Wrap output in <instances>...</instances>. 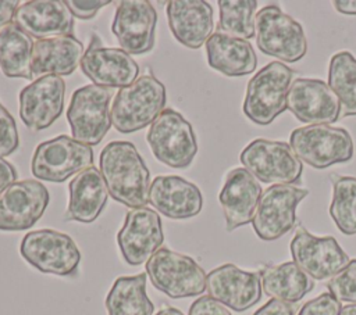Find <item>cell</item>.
Here are the masks:
<instances>
[{
    "mask_svg": "<svg viewBox=\"0 0 356 315\" xmlns=\"http://www.w3.org/2000/svg\"><path fill=\"white\" fill-rule=\"evenodd\" d=\"M99 168L108 194L115 201L131 208L149 203L150 172L131 142L115 140L106 144L99 157Z\"/></svg>",
    "mask_w": 356,
    "mask_h": 315,
    "instance_id": "obj_1",
    "label": "cell"
},
{
    "mask_svg": "<svg viewBox=\"0 0 356 315\" xmlns=\"http://www.w3.org/2000/svg\"><path fill=\"white\" fill-rule=\"evenodd\" d=\"M165 87L152 74L136 78L120 89L110 108L111 125L120 133H132L152 125L164 111Z\"/></svg>",
    "mask_w": 356,
    "mask_h": 315,
    "instance_id": "obj_2",
    "label": "cell"
},
{
    "mask_svg": "<svg viewBox=\"0 0 356 315\" xmlns=\"http://www.w3.org/2000/svg\"><path fill=\"white\" fill-rule=\"evenodd\" d=\"M293 71L280 61H271L248 82L242 111L253 124L268 125L286 110V94Z\"/></svg>",
    "mask_w": 356,
    "mask_h": 315,
    "instance_id": "obj_3",
    "label": "cell"
},
{
    "mask_svg": "<svg viewBox=\"0 0 356 315\" xmlns=\"http://www.w3.org/2000/svg\"><path fill=\"white\" fill-rule=\"evenodd\" d=\"M295 155L316 169L352 160L355 146L349 132L339 126L309 125L296 128L289 137Z\"/></svg>",
    "mask_w": 356,
    "mask_h": 315,
    "instance_id": "obj_4",
    "label": "cell"
},
{
    "mask_svg": "<svg viewBox=\"0 0 356 315\" xmlns=\"http://www.w3.org/2000/svg\"><path fill=\"white\" fill-rule=\"evenodd\" d=\"M254 35L263 54L285 62H296L306 56L303 26L275 4H268L256 14Z\"/></svg>",
    "mask_w": 356,
    "mask_h": 315,
    "instance_id": "obj_5",
    "label": "cell"
},
{
    "mask_svg": "<svg viewBox=\"0 0 356 315\" xmlns=\"http://www.w3.org/2000/svg\"><path fill=\"white\" fill-rule=\"evenodd\" d=\"M146 275L159 291L171 298L195 297L206 290L203 268L193 258L165 247L146 261Z\"/></svg>",
    "mask_w": 356,
    "mask_h": 315,
    "instance_id": "obj_6",
    "label": "cell"
},
{
    "mask_svg": "<svg viewBox=\"0 0 356 315\" xmlns=\"http://www.w3.org/2000/svg\"><path fill=\"white\" fill-rule=\"evenodd\" d=\"M146 140L153 155L171 168L189 167L197 153V142L192 125L172 108H164L152 122Z\"/></svg>",
    "mask_w": 356,
    "mask_h": 315,
    "instance_id": "obj_7",
    "label": "cell"
},
{
    "mask_svg": "<svg viewBox=\"0 0 356 315\" xmlns=\"http://www.w3.org/2000/svg\"><path fill=\"white\" fill-rule=\"evenodd\" d=\"M19 253L38 271L57 276L75 275L81 262V251L72 237L53 229L28 232L21 240Z\"/></svg>",
    "mask_w": 356,
    "mask_h": 315,
    "instance_id": "obj_8",
    "label": "cell"
},
{
    "mask_svg": "<svg viewBox=\"0 0 356 315\" xmlns=\"http://www.w3.org/2000/svg\"><path fill=\"white\" fill-rule=\"evenodd\" d=\"M113 89L86 85L74 92L67 110L72 137L83 144L96 146L111 126L110 101Z\"/></svg>",
    "mask_w": 356,
    "mask_h": 315,
    "instance_id": "obj_9",
    "label": "cell"
},
{
    "mask_svg": "<svg viewBox=\"0 0 356 315\" xmlns=\"http://www.w3.org/2000/svg\"><path fill=\"white\" fill-rule=\"evenodd\" d=\"M92 164L93 150L90 146L61 135L36 146L31 161V171L39 180L61 183L92 167Z\"/></svg>",
    "mask_w": 356,
    "mask_h": 315,
    "instance_id": "obj_10",
    "label": "cell"
},
{
    "mask_svg": "<svg viewBox=\"0 0 356 315\" xmlns=\"http://www.w3.org/2000/svg\"><path fill=\"white\" fill-rule=\"evenodd\" d=\"M239 160L257 180L271 185H292L300 180L303 164L289 143L254 139L241 153Z\"/></svg>",
    "mask_w": 356,
    "mask_h": 315,
    "instance_id": "obj_11",
    "label": "cell"
},
{
    "mask_svg": "<svg viewBox=\"0 0 356 315\" xmlns=\"http://www.w3.org/2000/svg\"><path fill=\"white\" fill-rule=\"evenodd\" d=\"M309 194L306 189L292 185H271L260 196L252 225L264 241L286 235L296 222V207Z\"/></svg>",
    "mask_w": 356,
    "mask_h": 315,
    "instance_id": "obj_12",
    "label": "cell"
},
{
    "mask_svg": "<svg viewBox=\"0 0 356 315\" xmlns=\"http://www.w3.org/2000/svg\"><path fill=\"white\" fill-rule=\"evenodd\" d=\"M289 250L293 262L314 280L331 279L350 261L332 236H314L302 225L298 226Z\"/></svg>",
    "mask_w": 356,
    "mask_h": 315,
    "instance_id": "obj_13",
    "label": "cell"
},
{
    "mask_svg": "<svg viewBox=\"0 0 356 315\" xmlns=\"http://www.w3.org/2000/svg\"><path fill=\"white\" fill-rule=\"evenodd\" d=\"M49 190L36 179L17 180L0 193V230L31 229L44 214Z\"/></svg>",
    "mask_w": 356,
    "mask_h": 315,
    "instance_id": "obj_14",
    "label": "cell"
},
{
    "mask_svg": "<svg viewBox=\"0 0 356 315\" xmlns=\"http://www.w3.org/2000/svg\"><path fill=\"white\" fill-rule=\"evenodd\" d=\"M164 241L163 223L157 211L149 207L132 208L117 233V244L124 261L132 266L146 262Z\"/></svg>",
    "mask_w": 356,
    "mask_h": 315,
    "instance_id": "obj_15",
    "label": "cell"
},
{
    "mask_svg": "<svg viewBox=\"0 0 356 315\" xmlns=\"http://www.w3.org/2000/svg\"><path fill=\"white\" fill-rule=\"evenodd\" d=\"M157 12L146 0H122L118 3L111 32L125 53L145 54L154 46Z\"/></svg>",
    "mask_w": 356,
    "mask_h": 315,
    "instance_id": "obj_16",
    "label": "cell"
},
{
    "mask_svg": "<svg viewBox=\"0 0 356 315\" xmlns=\"http://www.w3.org/2000/svg\"><path fill=\"white\" fill-rule=\"evenodd\" d=\"M82 74L102 87L129 86L139 74L136 61L124 50L104 47L97 36H93L81 60Z\"/></svg>",
    "mask_w": 356,
    "mask_h": 315,
    "instance_id": "obj_17",
    "label": "cell"
},
{
    "mask_svg": "<svg viewBox=\"0 0 356 315\" xmlns=\"http://www.w3.org/2000/svg\"><path fill=\"white\" fill-rule=\"evenodd\" d=\"M286 108L296 119L310 125H330L341 117L338 97L320 79H295L286 94Z\"/></svg>",
    "mask_w": 356,
    "mask_h": 315,
    "instance_id": "obj_18",
    "label": "cell"
},
{
    "mask_svg": "<svg viewBox=\"0 0 356 315\" xmlns=\"http://www.w3.org/2000/svg\"><path fill=\"white\" fill-rule=\"evenodd\" d=\"M65 82L61 76L42 75L19 93V118L32 130L49 128L63 112Z\"/></svg>",
    "mask_w": 356,
    "mask_h": 315,
    "instance_id": "obj_19",
    "label": "cell"
},
{
    "mask_svg": "<svg viewBox=\"0 0 356 315\" xmlns=\"http://www.w3.org/2000/svg\"><path fill=\"white\" fill-rule=\"evenodd\" d=\"M206 290L222 305L243 312L260 301L263 289L259 273L224 264L207 273Z\"/></svg>",
    "mask_w": 356,
    "mask_h": 315,
    "instance_id": "obj_20",
    "label": "cell"
},
{
    "mask_svg": "<svg viewBox=\"0 0 356 315\" xmlns=\"http://www.w3.org/2000/svg\"><path fill=\"white\" fill-rule=\"evenodd\" d=\"M13 24L39 40L74 32V15L64 0L25 1L17 8Z\"/></svg>",
    "mask_w": 356,
    "mask_h": 315,
    "instance_id": "obj_21",
    "label": "cell"
},
{
    "mask_svg": "<svg viewBox=\"0 0 356 315\" xmlns=\"http://www.w3.org/2000/svg\"><path fill=\"white\" fill-rule=\"evenodd\" d=\"M261 193V186L248 169L234 168L227 173L218 201L228 232L252 222Z\"/></svg>",
    "mask_w": 356,
    "mask_h": 315,
    "instance_id": "obj_22",
    "label": "cell"
},
{
    "mask_svg": "<svg viewBox=\"0 0 356 315\" xmlns=\"http://www.w3.org/2000/svg\"><path fill=\"white\" fill-rule=\"evenodd\" d=\"M149 203L167 218L188 219L202 211L203 197L195 183L177 175H161L150 183Z\"/></svg>",
    "mask_w": 356,
    "mask_h": 315,
    "instance_id": "obj_23",
    "label": "cell"
},
{
    "mask_svg": "<svg viewBox=\"0 0 356 315\" xmlns=\"http://www.w3.org/2000/svg\"><path fill=\"white\" fill-rule=\"evenodd\" d=\"M167 19L172 36L188 49H200L213 32V8L203 0L167 3Z\"/></svg>",
    "mask_w": 356,
    "mask_h": 315,
    "instance_id": "obj_24",
    "label": "cell"
},
{
    "mask_svg": "<svg viewBox=\"0 0 356 315\" xmlns=\"http://www.w3.org/2000/svg\"><path fill=\"white\" fill-rule=\"evenodd\" d=\"M65 221L90 223L99 218L108 198V190L100 171L89 167L74 176L68 186Z\"/></svg>",
    "mask_w": 356,
    "mask_h": 315,
    "instance_id": "obj_25",
    "label": "cell"
},
{
    "mask_svg": "<svg viewBox=\"0 0 356 315\" xmlns=\"http://www.w3.org/2000/svg\"><path fill=\"white\" fill-rule=\"evenodd\" d=\"M83 46L74 36H56L36 40L32 51L33 75H71L83 57Z\"/></svg>",
    "mask_w": 356,
    "mask_h": 315,
    "instance_id": "obj_26",
    "label": "cell"
},
{
    "mask_svg": "<svg viewBox=\"0 0 356 315\" xmlns=\"http://www.w3.org/2000/svg\"><path fill=\"white\" fill-rule=\"evenodd\" d=\"M204 44L209 65L225 76H243L256 69L257 57L249 40L216 31Z\"/></svg>",
    "mask_w": 356,
    "mask_h": 315,
    "instance_id": "obj_27",
    "label": "cell"
},
{
    "mask_svg": "<svg viewBox=\"0 0 356 315\" xmlns=\"http://www.w3.org/2000/svg\"><path fill=\"white\" fill-rule=\"evenodd\" d=\"M263 291L284 303H298L314 287V279L305 273L293 261L267 265L260 271Z\"/></svg>",
    "mask_w": 356,
    "mask_h": 315,
    "instance_id": "obj_28",
    "label": "cell"
},
{
    "mask_svg": "<svg viewBox=\"0 0 356 315\" xmlns=\"http://www.w3.org/2000/svg\"><path fill=\"white\" fill-rule=\"evenodd\" d=\"M146 273L120 276L106 296L108 315H153L154 305L146 294Z\"/></svg>",
    "mask_w": 356,
    "mask_h": 315,
    "instance_id": "obj_29",
    "label": "cell"
},
{
    "mask_svg": "<svg viewBox=\"0 0 356 315\" xmlns=\"http://www.w3.org/2000/svg\"><path fill=\"white\" fill-rule=\"evenodd\" d=\"M32 37L14 24L0 31V68L8 78L31 80L32 74Z\"/></svg>",
    "mask_w": 356,
    "mask_h": 315,
    "instance_id": "obj_30",
    "label": "cell"
},
{
    "mask_svg": "<svg viewBox=\"0 0 356 315\" xmlns=\"http://www.w3.org/2000/svg\"><path fill=\"white\" fill-rule=\"evenodd\" d=\"M328 86L341 103V115H356V57L350 51H338L331 57Z\"/></svg>",
    "mask_w": 356,
    "mask_h": 315,
    "instance_id": "obj_31",
    "label": "cell"
},
{
    "mask_svg": "<svg viewBox=\"0 0 356 315\" xmlns=\"http://www.w3.org/2000/svg\"><path fill=\"white\" fill-rule=\"evenodd\" d=\"M256 8V0H218L217 31L236 39H252L254 36Z\"/></svg>",
    "mask_w": 356,
    "mask_h": 315,
    "instance_id": "obj_32",
    "label": "cell"
},
{
    "mask_svg": "<svg viewBox=\"0 0 356 315\" xmlns=\"http://www.w3.org/2000/svg\"><path fill=\"white\" fill-rule=\"evenodd\" d=\"M330 215L341 233L356 235V178L332 176Z\"/></svg>",
    "mask_w": 356,
    "mask_h": 315,
    "instance_id": "obj_33",
    "label": "cell"
},
{
    "mask_svg": "<svg viewBox=\"0 0 356 315\" xmlns=\"http://www.w3.org/2000/svg\"><path fill=\"white\" fill-rule=\"evenodd\" d=\"M327 287L337 300L356 304V259H350L341 272L332 276Z\"/></svg>",
    "mask_w": 356,
    "mask_h": 315,
    "instance_id": "obj_34",
    "label": "cell"
},
{
    "mask_svg": "<svg viewBox=\"0 0 356 315\" xmlns=\"http://www.w3.org/2000/svg\"><path fill=\"white\" fill-rule=\"evenodd\" d=\"M19 146L17 124L13 115L0 104V158L13 154Z\"/></svg>",
    "mask_w": 356,
    "mask_h": 315,
    "instance_id": "obj_35",
    "label": "cell"
},
{
    "mask_svg": "<svg viewBox=\"0 0 356 315\" xmlns=\"http://www.w3.org/2000/svg\"><path fill=\"white\" fill-rule=\"evenodd\" d=\"M341 309V301L327 291L305 303L298 315H339Z\"/></svg>",
    "mask_w": 356,
    "mask_h": 315,
    "instance_id": "obj_36",
    "label": "cell"
},
{
    "mask_svg": "<svg viewBox=\"0 0 356 315\" xmlns=\"http://www.w3.org/2000/svg\"><path fill=\"white\" fill-rule=\"evenodd\" d=\"M71 14L74 15V18H79V19H90L93 18L97 11L106 6H108L111 1L110 0H90V1H81V0H67L65 1Z\"/></svg>",
    "mask_w": 356,
    "mask_h": 315,
    "instance_id": "obj_37",
    "label": "cell"
},
{
    "mask_svg": "<svg viewBox=\"0 0 356 315\" xmlns=\"http://www.w3.org/2000/svg\"><path fill=\"white\" fill-rule=\"evenodd\" d=\"M188 315H231V312L210 296H202L191 304Z\"/></svg>",
    "mask_w": 356,
    "mask_h": 315,
    "instance_id": "obj_38",
    "label": "cell"
},
{
    "mask_svg": "<svg viewBox=\"0 0 356 315\" xmlns=\"http://www.w3.org/2000/svg\"><path fill=\"white\" fill-rule=\"evenodd\" d=\"M295 309L291 304L271 298L261 305L253 315H293Z\"/></svg>",
    "mask_w": 356,
    "mask_h": 315,
    "instance_id": "obj_39",
    "label": "cell"
},
{
    "mask_svg": "<svg viewBox=\"0 0 356 315\" xmlns=\"http://www.w3.org/2000/svg\"><path fill=\"white\" fill-rule=\"evenodd\" d=\"M17 169L8 161L0 158V193L7 186L17 182Z\"/></svg>",
    "mask_w": 356,
    "mask_h": 315,
    "instance_id": "obj_40",
    "label": "cell"
},
{
    "mask_svg": "<svg viewBox=\"0 0 356 315\" xmlns=\"http://www.w3.org/2000/svg\"><path fill=\"white\" fill-rule=\"evenodd\" d=\"M18 7V0H0V28L7 26L13 21Z\"/></svg>",
    "mask_w": 356,
    "mask_h": 315,
    "instance_id": "obj_41",
    "label": "cell"
},
{
    "mask_svg": "<svg viewBox=\"0 0 356 315\" xmlns=\"http://www.w3.org/2000/svg\"><path fill=\"white\" fill-rule=\"evenodd\" d=\"M332 6L341 14L356 15V0H335Z\"/></svg>",
    "mask_w": 356,
    "mask_h": 315,
    "instance_id": "obj_42",
    "label": "cell"
},
{
    "mask_svg": "<svg viewBox=\"0 0 356 315\" xmlns=\"http://www.w3.org/2000/svg\"><path fill=\"white\" fill-rule=\"evenodd\" d=\"M156 315H184V314L174 307H165V308L160 309Z\"/></svg>",
    "mask_w": 356,
    "mask_h": 315,
    "instance_id": "obj_43",
    "label": "cell"
},
{
    "mask_svg": "<svg viewBox=\"0 0 356 315\" xmlns=\"http://www.w3.org/2000/svg\"><path fill=\"white\" fill-rule=\"evenodd\" d=\"M339 315H356V304H348L342 307Z\"/></svg>",
    "mask_w": 356,
    "mask_h": 315,
    "instance_id": "obj_44",
    "label": "cell"
}]
</instances>
